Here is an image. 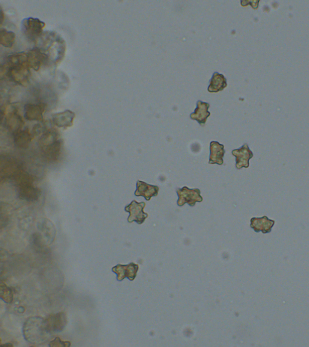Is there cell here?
Listing matches in <instances>:
<instances>
[{
	"instance_id": "obj_1",
	"label": "cell",
	"mask_w": 309,
	"mask_h": 347,
	"mask_svg": "<svg viewBox=\"0 0 309 347\" xmlns=\"http://www.w3.org/2000/svg\"><path fill=\"white\" fill-rule=\"evenodd\" d=\"M28 53H19L9 56L2 70H7V75L15 82L23 84L27 82L30 75Z\"/></svg>"
},
{
	"instance_id": "obj_2",
	"label": "cell",
	"mask_w": 309,
	"mask_h": 347,
	"mask_svg": "<svg viewBox=\"0 0 309 347\" xmlns=\"http://www.w3.org/2000/svg\"><path fill=\"white\" fill-rule=\"evenodd\" d=\"M24 336L33 343H42L49 339L52 333L47 327L45 319L41 317L30 318L24 324Z\"/></svg>"
},
{
	"instance_id": "obj_3",
	"label": "cell",
	"mask_w": 309,
	"mask_h": 347,
	"mask_svg": "<svg viewBox=\"0 0 309 347\" xmlns=\"http://www.w3.org/2000/svg\"><path fill=\"white\" fill-rule=\"evenodd\" d=\"M44 27L45 23L38 18H26L22 22L24 35L31 41H35L40 37Z\"/></svg>"
},
{
	"instance_id": "obj_4",
	"label": "cell",
	"mask_w": 309,
	"mask_h": 347,
	"mask_svg": "<svg viewBox=\"0 0 309 347\" xmlns=\"http://www.w3.org/2000/svg\"><path fill=\"white\" fill-rule=\"evenodd\" d=\"M176 193L178 196L177 204L179 206H183L187 203L189 206L193 207L196 202H201L203 200V198L200 195L199 189H190L187 186H184L182 188H177Z\"/></svg>"
},
{
	"instance_id": "obj_5",
	"label": "cell",
	"mask_w": 309,
	"mask_h": 347,
	"mask_svg": "<svg viewBox=\"0 0 309 347\" xmlns=\"http://www.w3.org/2000/svg\"><path fill=\"white\" fill-rule=\"evenodd\" d=\"M146 206V203L144 202L138 203L136 200H133L130 204L126 206L125 210L130 213V215L128 218L129 222L136 221L138 224H142L148 218V214L144 212V208Z\"/></svg>"
},
{
	"instance_id": "obj_6",
	"label": "cell",
	"mask_w": 309,
	"mask_h": 347,
	"mask_svg": "<svg viewBox=\"0 0 309 347\" xmlns=\"http://www.w3.org/2000/svg\"><path fill=\"white\" fill-rule=\"evenodd\" d=\"M232 155L236 158V167L238 170L250 167V160L254 156L253 152L247 143L243 145L239 149L233 150Z\"/></svg>"
},
{
	"instance_id": "obj_7",
	"label": "cell",
	"mask_w": 309,
	"mask_h": 347,
	"mask_svg": "<svg viewBox=\"0 0 309 347\" xmlns=\"http://www.w3.org/2000/svg\"><path fill=\"white\" fill-rule=\"evenodd\" d=\"M139 268V265L134 263L128 265L118 264L112 268V271L117 274L118 281H122L125 278L133 281L136 279Z\"/></svg>"
},
{
	"instance_id": "obj_8",
	"label": "cell",
	"mask_w": 309,
	"mask_h": 347,
	"mask_svg": "<svg viewBox=\"0 0 309 347\" xmlns=\"http://www.w3.org/2000/svg\"><path fill=\"white\" fill-rule=\"evenodd\" d=\"M48 328L51 333H59L64 330L67 324V316L64 312L50 315L45 318Z\"/></svg>"
},
{
	"instance_id": "obj_9",
	"label": "cell",
	"mask_w": 309,
	"mask_h": 347,
	"mask_svg": "<svg viewBox=\"0 0 309 347\" xmlns=\"http://www.w3.org/2000/svg\"><path fill=\"white\" fill-rule=\"evenodd\" d=\"M46 104L40 102L37 104H27L25 108V117L27 120L38 121L41 122L43 120V113L46 109Z\"/></svg>"
},
{
	"instance_id": "obj_10",
	"label": "cell",
	"mask_w": 309,
	"mask_h": 347,
	"mask_svg": "<svg viewBox=\"0 0 309 347\" xmlns=\"http://www.w3.org/2000/svg\"><path fill=\"white\" fill-rule=\"evenodd\" d=\"M275 223L274 220L269 219L267 216L261 218L254 217L251 219L250 226L257 233L262 232L263 234H267L271 233Z\"/></svg>"
},
{
	"instance_id": "obj_11",
	"label": "cell",
	"mask_w": 309,
	"mask_h": 347,
	"mask_svg": "<svg viewBox=\"0 0 309 347\" xmlns=\"http://www.w3.org/2000/svg\"><path fill=\"white\" fill-rule=\"evenodd\" d=\"M159 189L160 188L158 186L149 185V184L142 182V181L138 180L135 195L137 197L142 196L146 199V200L149 201L152 197L158 195Z\"/></svg>"
},
{
	"instance_id": "obj_12",
	"label": "cell",
	"mask_w": 309,
	"mask_h": 347,
	"mask_svg": "<svg viewBox=\"0 0 309 347\" xmlns=\"http://www.w3.org/2000/svg\"><path fill=\"white\" fill-rule=\"evenodd\" d=\"M210 150H211V155H210L209 164L223 165V158L226 153L224 145L217 141H212L210 145Z\"/></svg>"
},
{
	"instance_id": "obj_13",
	"label": "cell",
	"mask_w": 309,
	"mask_h": 347,
	"mask_svg": "<svg viewBox=\"0 0 309 347\" xmlns=\"http://www.w3.org/2000/svg\"><path fill=\"white\" fill-rule=\"evenodd\" d=\"M210 104L208 102L199 100L197 102V107L193 113H191L190 119L197 121L200 126H203L207 122V120L211 116V112L209 111Z\"/></svg>"
},
{
	"instance_id": "obj_14",
	"label": "cell",
	"mask_w": 309,
	"mask_h": 347,
	"mask_svg": "<svg viewBox=\"0 0 309 347\" xmlns=\"http://www.w3.org/2000/svg\"><path fill=\"white\" fill-rule=\"evenodd\" d=\"M28 54V63L30 67L34 69L35 71H38L41 66L46 63L48 60V57L46 54L41 52L38 48H34Z\"/></svg>"
},
{
	"instance_id": "obj_15",
	"label": "cell",
	"mask_w": 309,
	"mask_h": 347,
	"mask_svg": "<svg viewBox=\"0 0 309 347\" xmlns=\"http://www.w3.org/2000/svg\"><path fill=\"white\" fill-rule=\"evenodd\" d=\"M75 113L71 110H65L54 114L52 121L54 125L60 128H67L72 126Z\"/></svg>"
},
{
	"instance_id": "obj_16",
	"label": "cell",
	"mask_w": 309,
	"mask_h": 347,
	"mask_svg": "<svg viewBox=\"0 0 309 347\" xmlns=\"http://www.w3.org/2000/svg\"><path fill=\"white\" fill-rule=\"evenodd\" d=\"M227 86V79L224 75L215 72L210 81L208 90L210 92H218L226 88Z\"/></svg>"
},
{
	"instance_id": "obj_17",
	"label": "cell",
	"mask_w": 309,
	"mask_h": 347,
	"mask_svg": "<svg viewBox=\"0 0 309 347\" xmlns=\"http://www.w3.org/2000/svg\"><path fill=\"white\" fill-rule=\"evenodd\" d=\"M62 141L57 140L54 143L43 147L44 155L48 159L57 160L61 153Z\"/></svg>"
},
{
	"instance_id": "obj_18",
	"label": "cell",
	"mask_w": 309,
	"mask_h": 347,
	"mask_svg": "<svg viewBox=\"0 0 309 347\" xmlns=\"http://www.w3.org/2000/svg\"><path fill=\"white\" fill-rule=\"evenodd\" d=\"M32 136L28 130L19 131L14 134V143L19 147H25L28 146L32 140Z\"/></svg>"
},
{
	"instance_id": "obj_19",
	"label": "cell",
	"mask_w": 309,
	"mask_h": 347,
	"mask_svg": "<svg viewBox=\"0 0 309 347\" xmlns=\"http://www.w3.org/2000/svg\"><path fill=\"white\" fill-rule=\"evenodd\" d=\"M16 33L13 32L2 29L0 31V43L3 46L7 48H11L16 42Z\"/></svg>"
},
{
	"instance_id": "obj_20",
	"label": "cell",
	"mask_w": 309,
	"mask_h": 347,
	"mask_svg": "<svg viewBox=\"0 0 309 347\" xmlns=\"http://www.w3.org/2000/svg\"><path fill=\"white\" fill-rule=\"evenodd\" d=\"M22 120L16 113H11L7 120L8 126L12 131L15 132V134L20 131L22 128Z\"/></svg>"
},
{
	"instance_id": "obj_21",
	"label": "cell",
	"mask_w": 309,
	"mask_h": 347,
	"mask_svg": "<svg viewBox=\"0 0 309 347\" xmlns=\"http://www.w3.org/2000/svg\"><path fill=\"white\" fill-rule=\"evenodd\" d=\"M1 298L6 303H10L13 299V294L10 288L2 283L1 285Z\"/></svg>"
},
{
	"instance_id": "obj_22",
	"label": "cell",
	"mask_w": 309,
	"mask_h": 347,
	"mask_svg": "<svg viewBox=\"0 0 309 347\" xmlns=\"http://www.w3.org/2000/svg\"><path fill=\"white\" fill-rule=\"evenodd\" d=\"M49 345V346H71V343L70 342L61 341L59 337H56L55 339L50 342Z\"/></svg>"
},
{
	"instance_id": "obj_23",
	"label": "cell",
	"mask_w": 309,
	"mask_h": 347,
	"mask_svg": "<svg viewBox=\"0 0 309 347\" xmlns=\"http://www.w3.org/2000/svg\"><path fill=\"white\" fill-rule=\"evenodd\" d=\"M4 11H3V10L2 9V11H1V24H2L3 21H4Z\"/></svg>"
}]
</instances>
